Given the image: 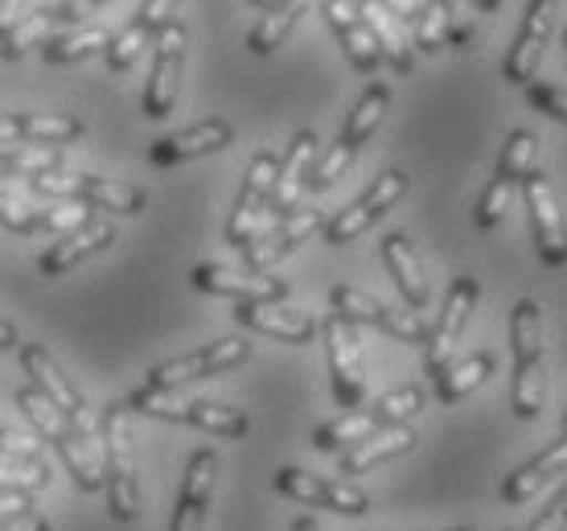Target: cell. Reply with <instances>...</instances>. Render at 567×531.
Segmentation results:
<instances>
[{
    "label": "cell",
    "mask_w": 567,
    "mask_h": 531,
    "mask_svg": "<svg viewBox=\"0 0 567 531\" xmlns=\"http://www.w3.org/2000/svg\"><path fill=\"white\" fill-rule=\"evenodd\" d=\"M124 404H128V412H144V417L169 420V425H189V429L214 432V437H227V441H243L251 432V417L235 404L185 400V396L156 388H136Z\"/></svg>",
    "instance_id": "obj_4"
},
{
    "label": "cell",
    "mask_w": 567,
    "mask_h": 531,
    "mask_svg": "<svg viewBox=\"0 0 567 531\" xmlns=\"http://www.w3.org/2000/svg\"><path fill=\"white\" fill-rule=\"evenodd\" d=\"M329 305H333V314L341 321H350V326H374V330H383L386 338H399V343H427V326L420 321V314L412 309H399V305H383L374 302L370 293L354 285H338L329 288Z\"/></svg>",
    "instance_id": "obj_11"
},
{
    "label": "cell",
    "mask_w": 567,
    "mask_h": 531,
    "mask_svg": "<svg viewBox=\"0 0 567 531\" xmlns=\"http://www.w3.org/2000/svg\"><path fill=\"white\" fill-rule=\"evenodd\" d=\"M33 511L29 503V494H0V523H9V519H21Z\"/></svg>",
    "instance_id": "obj_48"
},
{
    "label": "cell",
    "mask_w": 567,
    "mask_h": 531,
    "mask_svg": "<svg viewBox=\"0 0 567 531\" xmlns=\"http://www.w3.org/2000/svg\"><path fill=\"white\" fill-rule=\"evenodd\" d=\"M386 108H391V86H386V83H367V91L358 95L354 112H350V120H346V129L338 132L333 149H329L321 161H312V173H309V190H312V194L329 190L341 177V173L350 170V161L362 153V144H367L374 132L383 129Z\"/></svg>",
    "instance_id": "obj_5"
},
{
    "label": "cell",
    "mask_w": 567,
    "mask_h": 531,
    "mask_svg": "<svg viewBox=\"0 0 567 531\" xmlns=\"http://www.w3.org/2000/svg\"><path fill=\"white\" fill-rule=\"evenodd\" d=\"M494 371H497V362L489 350H477V355H468V359H461V362H449V371L436 375V404L453 408V404H461L465 396H473L482 384H489Z\"/></svg>",
    "instance_id": "obj_31"
},
{
    "label": "cell",
    "mask_w": 567,
    "mask_h": 531,
    "mask_svg": "<svg viewBox=\"0 0 567 531\" xmlns=\"http://www.w3.org/2000/svg\"><path fill=\"white\" fill-rule=\"evenodd\" d=\"M412 25H415V38H412L415 50H424V54L444 50V38H449V25H453V9H449V0H424Z\"/></svg>",
    "instance_id": "obj_37"
},
{
    "label": "cell",
    "mask_w": 567,
    "mask_h": 531,
    "mask_svg": "<svg viewBox=\"0 0 567 531\" xmlns=\"http://www.w3.org/2000/svg\"><path fill=\"white\" fill-rule=\"evenodd\" d=\"M0 227L13 231V235H42V211L0 190Z\"/></svg>",
    "instance_id": "obj_42"
},
{
    "label": "cell",
    "mask_w": 567,
    "mask_h": 531,
    "mask_svg": "<svg viewBox=\"0 0 567 531\" xmlns=\"http://www.w3.org/2000/svg\"><path fill=\"white\" fill-rule=\"evenodd\" d=\"M535 161H539V136L530 129H514L506 149H502V161H497V173L511 177L514 186H523L526 177L535 173Z\"/></svg>",
    "instance_id": "obj_36"
},
{
    "label": "cell",
    "mask_w": 567,
    "mask_h": 531,
    "mask_svg": "<svg viewBox=\"0 0 567 531\" xmlns=\"http://www.w3.org/2000/svg\"><path fill=\"white\" fill-rule=\"evenodd\" d=\"M83 136V124L71 115H38V112H13L0 115V149H45V144H74Z\"/></svg>",
    "instance_id": "obj_23"
},
{
    "label": "cell",
    "mask_w": 567,
    "mask_h": 531,
    "mask_svg": "<svg viewBox=\"0 0 567 531\" xmlns=\"http://www.w3.org/2000/svg\"><path fill=\"white\" fill-rule=\"evenodd\" d=\"M526 194V223H530V239L539 247V259L547 268H564L567 244H564V218H559V202L547 173H530L523 182Z\"/></svg>",
    "instance_id": "obj_17"
},
{
    "label": "cell",
    "mask_w": 567,
    "mask_h": 531,
    "mask_svg": "<svg viewBox=\"0 0 567 531\" xmlns=\"http://www.w3.org/2000/svg\"><path fill=\"white\" fill-rule=\"evenodd\" d=\"M54 29H58L54 4H50V9H29V13L0 38V58H9V62H13V58H25L38 42H50Z\"/></svg>",
    "instance_id": "obj_35"
},
{
    "label": "cell",
    "mask_w": 567,
    "mask_h": 531,
    "mask_svg": "<svg viewBox=\"0 0 567 531\" xmlns=\"http://www.w3.org/2000/svg\"><path fill=\"white\" fill-rule=\"evenodd\" d=\"M25 4H29V0H0V38H4V33H9V29H13L17 21L29 13Z\"/></svg>",
    "instance_id": "obj_49"
},
{
    "label": "cell",
    "mask_w": 567,
    "mask_h": 531,
    "mask_svg": "<svg viewBox=\"0 0 567 531\" xmlns=\"http://www.w3.org/2000/svg\"><path fill=\"white\" fill-rule=\"evenodd\" d=\"M189 285L210 297H230V302H271L280 305L288 297V280L271 273H247V268H227V264H198L189 273Z\"/></svg>",
    "instance_id": "obj_18"
},
{
    "label": "cell",
    "mask_w": 567,
    "mask_h": 531,
    "mask_svg": "<svg viewBox=\"0 0 567 531\" xmlns=\"http://www.w3.org/2000/svg\"><path fill=\"white\" fill-rule=\"evenodd\" d=\"M453 531H473V528H453Z\"/></svg>",
    "instance_id": "obj_57"
},
{
    "label": "cell",
    "mask_w": 567,
    "mask_h": 531,
    "mask_svg": "<svg viewBox=\"0 0 567 531\" xmlns=\"http://www.w3.org/2000/svg\"><path fill=\"white\" fill-rule=\"evenodd\" d=\"M21 371L29 375V388L38 391L42 400H50L62 412V417L71 420V429L83 437L86 446L95 449V453H103V441H100V425H95V417H91V408L83 404V396L71 388V379L62 375V367L54 362V355L45 350V346L29 343L21 346Z\"/></svg>",
    "instance_id": "obj_7"
},
{
    "label": "cell",
    "mask_w": 567,
    "mask_h": 531,
    "mask_svg": "<svg viewBox=\"0 0 567 531\" xmlns=\"http://www.w3.org/2000/svg\"><path fill=\"white\" fill-rule=\"evenodd\" d=\"M564 515H567V507H564V494H559V499H551V503H547V511H543V515L530 519V528H526V531H564Z\"/></svg>",
    "instance_id": "obj_47"
},
{
    "label": "cell",
    "mask_w": 567,
    "mask_h": 531,
    "mask_svg": "<svg viewBox=\"0 0 567 531\" xmlns=\"http://www.w3.org/2000/svg\"><path fill=\"white\" fill-rule=\"evenodd\" d=\"M564 466H567V446L564 441H555V446L543 449L539 458L523 461V466L502 482V490H497V494H502V503L506 507L530 503L547 482H555V478L564 474Z\"/></svg>",
    "instance_id": "obj_29"
},
{
    "label": "cell",
    "mask_w": 567,
    "mask_h": 531,
    "mask_svg": "<svg viewBox=\"0 0 567 531\" xmlns=\"http://www.w3.org/2000/svg\"><path fill=\"white\" fill-rule=\"evenodd\" d=\"M354 9H358V17L367 21L370 38H374V45H379L383 62H391L395 74H412L415 71L412 42L403 38V29H399V21L391 17V9H386L383 0H354Z\"/></svg>",
    "instance_id": "obj_30"
},
{
    "label": "cell",
    "mask_w": 567,
    "mask_h": 531,
    "mask_svg": "<svg viewBox=\"0 0 567 531\" xmlns=\"http://www.w3.org/2000/svg\"><path fill=\"white\" fill-rule=\"evenodd\" d=\"M0 350H17V330L9 321H0Z\"/></svg>",
    "instance_id": "obj_52"
},
{
    "label": "cell",
    "mask_w": 567,
    "mask_h": 531,
    "mask_svg": "<svg viewBox=\"0 0 567 531\" xmlns=\"http://www.w3.org/2000/svg\"><path fill=\"white\" fill-rule=\"evenodd\" d=\"M144 45H148V38L141 33V25L132 21L128 29H120V33H112V42H107V71L112 74H124V71H132L136 67V58L144 54Z\"/></svg>",
    "instance_id": "obj_41"
},
{
    "label": "cell",
    "mask_w": 567,
    "mask_h": 531,
    "mask_svg": "<svg viewBox=\"0 0 567 531\" xmlns=\"http://www.w3.org/2000/svg\"><path fill=\"white\" fill-rule=\"evenodd\" d=\"M321 9H326L329 29L338 33V42H341V50H346V58H350V67H354L358 74L383 71V54H379V45L370 38L367 21L358 17L354 0H326Z\"/></svg>",
    "instance_id": "obj_25"
},
{
    "label": "cell",
    "mask_w": 567,
    "mask_h": 531,
    "mask_svg": "<svg viewBox=\"0 0 567 531\" xmlns=\"http://www.w3.org/2000/svg\"><path fill=\"white\" fill-rule=\"evenodd\" d=\"M292 531H321V523H317L312 515H297L292 519Z\"/></svg>",
    "instance_id": "obj_53"
},
{
    "label": "cell",
    "mask_w": 567,
    "mask_h": 531,
    "mask_svg": "<svg viewBox=\"0 0 567 531\" xmlns=\"http://www.w3.org/2000/svg\"><path fill=\"white\" fill-rule=\"evenodd\" d=\"M153 42H156V54H153L148 86H144V115L148 120H169L173 103H177V86H182V67H185V25L173 17Z\"/></svg>",
    "instance_id": "obj_14"
},
{
    "label": "cell",
    "mask_w": 567,
    "mask_h": 531,
    "mask_svg": "<svg viewBox=\"0 0 567 531\" xmlns=\"http://www.w3.org/2000/svg\"><path fill=\"white\" fill-rule=\"evenodd\" d=\"M107 0H62V4H54V17H58V25H66L74 29L83 17H91L95 9H103Z\"/></svg>",
    "instance_id": "obj_46"
},
{
    "label": "cell",
    "mask_w": 567,
    "mask_h": 531,
    "mask_svg": "<svg viewBox=\"0 0 567 531\" xmlns=\"http://www.w3.org/2000/svg\"><path fill=\"white\" fill-rule=\"evenodd\" d=\"M514 343V412L535 420L547 404V343H543V305L535 297L514 302L511 309Z\"/></svg>",
    "instance_id": "obj_2"
},
{
    "label": "cell",
    "mask_w": 567,
    "mask_h": 531,
    "mask_svg": "<svg viewBox=\"0 0 567 531\" xmlns=\"http://www.w3.org/2000/svg\"><path fill=\"white\" fill-rule=\"evenodd\" d=\"M468 38H473V29H468V25H456V21H453V25H449V38H444V45H453V50H465Z\"/></svg>",
    "instance_id": "obj_51"
},
{
    "label": "cell",
    "mask_w": 567,
    "mask_h": 531,
    "mask_svg": "<svg viewBox=\"0 0 567 531\" xmlns=\"http://www.w3.org/2000/svg\"><path fill=\"white\" fill-rule=\"evenodd\" d=\"M408 194V173L403 170H386L374 177V186L367 190V194H358L346 211H338L333 218H326V227H321V235H326V244L333 247H346L354 244V239H362L379 218L391 211V206H399V198Z\"/></svg>",
    "instance_id": "obj_10"
},
{
    "label": "cell",
    "mask_w": 567,
    "mask_h": 531,
    "mask_svg": "<svg viewBox=\"0 0 567 531\" xmlns=\"http://www.w3.org/2000/svg\"><path fill=\"white\" fill-rule=\"evenodd\" d=\"M173 9H177V0H144L141 13H136V25H141V33L153 42L161 29L173 21Z\"/></svg>",
    "instance_id": "obj_45"
},
{
    "label": "cell",
    "mask_w": 567,
    "mask_h": 531,
    "mask_svg": "<svg viewBox=\"0 0 567 531\" xmlns=\"http://www.w3.org/2000/svg\"><path fill=\"white\" fill-rule=\"evenodd\" d=\"M321 227H326V215L312 211V206L280 218L276 227L259 231L256 239L243 247V268H247V273H268L276 259H284L288 252H297V247L305 244V239H312Z\"/></svg>",
    "instance_id": "obj_19"
},
{
    "label": "cell",
    "mask_w": 567,
    "mask_h": 531,
    "mask_svg": "<svg viewBox=\"0 0 567 531\" xmlns=\"http://www.w3.org/2000/svg\"><path fill=\"white\" fill-rule=\"evenodd\" d=\"M482 297V285L473 280V276H456L453 288H449V297L440 305V317L436 326H427V355H424V367L427 375H444L449 371V362H456V346L465 338V326H468V314H473V305Z\"/></svg>",
    "instance_id": "obj_12"
},
{
    "label": "cell",
    "mask_w": 567,
    "mask_h": 531,
    "mask_svg": "<svg viewBox=\"0 0 567 531\" xmlns=\"http://www.w3.org/2000/svg\"><path fill=\"white\" fill-rule=\"evenodd\" d=\"M555 21H559L555 0H526V17H523V29H518V42L511 45L506 67H502V74H506V83L511 86H526L535 74H539L547 42L555 38Z\"/></svg>",
    "instance_id": "obj_15"
},
{
    "label": "cell",
    "mask_w": 567,
    "mask_h": 531,
    "mask_svg": "<svg viewBox=\"0 0 567 531\" xmlns=\"http://www.w3.org/2000/svg\"><path fill=\"white\" fill-rule=\"evenodd\" d=\"M86 218H91V211L86 206H50V211H42V235H66V231L83 227Z\"/></svg>",
    "instance_id": "obj_44"
},
{
    "label": "cell",
    "mask_w": 567,
    "mask_h": 531,
    "mask_svg": "<svg viewBox=\"0 0 567 531\" xmlns=\"http://www.w3.org/2000/svg\"><path fill=\"white\" fill-rule=\"evenodd\" d=\"M473 9H482V13H497L502 9V0H468Z\"/></svg>",
    "instance_id": "obj_54"
},
{
    "label": "cell",
    "mask_w": 567,
    "mask_h": 531,
    "mask_svg": "<svg viewBox=\"0 0 567 531\" xmlns=\"http://www.w3.org/2000/svg\"><path fill=\"white\" fill-rule=\"evenodd\" d=\"M412 446H415V429H412V425H386V429L362 437L358 446L341 449V474H346V478L370 474V470L386 466V461L399 458V453H408Z\"/></svg>",
    "instance_id": "obj_28"
},
{
    "label": "cell",
    "mask_w": 567,
    "mask_h": 531,
    "mask_svg": "<svg viewBox=\"0 0 567 531\" xmlns=\"http://www.w3.org/2000/svg\"><path fill=\"white\" fill-rule=\"evenodd\" d=\"M0 531H50V523H45L38 511H29V515H21V519H9V523H0Z\"/></svg>",
    "instance_id": "obj_50"
},
{
    "label": "cell",
    "mask_w": 567,
    "mask_h": 531,
    "mask_svg": "<svg viewBox=\"0 0 567 531\" xmlns=\"http://www.w3.org/2000/svg\"><path fill=\"white\" fill-rule=\"evenodd\" d=\"M112 42V29L107 25H83V29H66L62 38H50L42 45V58L50 67H66V62H83L91 54H103Z\"/></svg>",
    "instance_id": "obj_33"
},
{
    "label": "cell",
    "mask_w": 567,
    "mask_h": 531,
    "mask_svg": "<svg viewBox=\"0 0 567 531\" xmlns=\"http://www.w3.org/2000/svg\"><path fill=\"white\" fill-rule=\"evenodd\" d=\"M523 91H526V103H530V108H539V112L547 115V120H555V124H564V120H567L564 91H559V86L539 83V79H530V83H526Z\"/></svg>",
    "instance_id": "obj_43"
},
{
    "label": "cell",
    "mask_w": 567,
    "mask_h": 531,
    "mask_svg": "<svg viewBox=\"0 0 567 531\" xmlns=\"http://www.w3.org/2000/svg\"><path fill=\"white\" fill-rule=\"evenodd\" d=\"M420 404H424V391L420 388H399V391H386L383 400L370 408V417L379 420V429H386V425H408L420 412Z\"/></svg>",
    "instance_id": "obj_40"
},
{
    "label": "cell",
    "mask_w": 567,
    "mask_h": 531,
    "mask_svg": "<svg viewBox=\"0 0 567 531\" xmlns=\"http://www.w3.org/2000/svg\"><path fill=\"white\" fill-rule=\"evenodd\" d=\"M103 494L115 523H136L141 519V482H136V446H132V412L124 400H115L103 412Z\"/></svg>",
    "instance_id": "obj_1"
},
{
    "label": "cell",
    "mask_w": 567,
    "mask_h": 531,
    "mask_svg": "<svg viewBox=\"0 0 567 531\" xmlns=\"http://www.w3.org/2000/svg\"><path fill=\"white\" fill-rule=\"evenodd\" d=\"M62 170V157L50 149H0V177H21V173H45Z\"/></svg>",
    "instance_id": "obj_39"
},
{
    "label": "cell",
    "mask_w": 567,
    "mask_h": 531,
    "mask_svg": "<svg viewBox=\"0 0 567 531\" xmlns=\"http://www.w3.org/2000/svg\"><path fill=\"white\" fill-rule=\"evenodd\" d=\"M370 432H379V420L370 417V408H354V412H341L338 420H326L321 429L312 432V446L321 453H341V449L358 446Z\"/></svg>",
    "instance_id": "obj_34"
},
{
    "label": "cell",
    "mask_w": 567,
    "mask_h": 531,
    "mask_svg": "<svg viewBox=\"0 0 567 531\" xmlns=\"http://www.w3.org/2000/svg\"><path fill=\"white\" fill-rule=\"evenodd\" d=\"M50 482L45 461H17L0 453V494H38Z\"/></svg>",
    "instance_id": "obj_38"
},
{
    "label": "cell",
    "mask_w": 567,
    "mask_h": 531,
    "mask_svg": "<svg viewBox=\"0 0 567 531\" xmlns=\"http://www.w3.org/2000/svg\"><path fill=\"white\" fill-rule=\"evenodd\" d=\"M276 490H280L284 499H292V503L338 511V515H367L370 511V499L362 490L333 482V478H317L309 470H297V466H280L276 470Z\"/></svg>",
    "instance_id": "obj_16"
},
{
    "label": "cell",
    "mask_w": 567,
    "mask_h": 531,
    "mask_svg": "<svg viewBox=\"0 0 567 531\" xmlns=\"http://www.w3.org/2000/svg\"><path fill=\"white\" fill-rule=\"evenodd\" d=\"M317 132H297L292 144H288V153L280 157V173H276V190H271V215L276 218H288L300 211V190L309 186V173H312V161H317Z\"/></svg>",
    "instance_id": "obj_22"
},
{
    "label": "cell",
    "mask_w": 567,
    "mask_h": 531,
    "mask_svg": "<svg viewBox=\"0 0 567 531\" xmlns=\"http://www.w3.org/2000/svg\"><path fill=\"white\" fill-rule=\"evenodd\" d=\"M251 359V338H223V343H210L194 350V355H182V359L173 362H156L148 379H144V388H156V391H177V388H189V384H198V379H210V375H223V371H235L239 362Z\"/></svg>",
    "instance_id": "obj_8"
},
{
    "label": "cell",
    "mask_w": 567,
    "mask_h": 531,
    "mask_svg": "<svg viewBox=\"0 0 567 531\" xmlns=\"http://www.w3.org/2000/svg\"><path fill=\"white\" fill-rule=\"evenodd\" d=\"M383 259H386V273H391V280H395V288H399V297H403V305H408L412 314H420V309L432 302V288H427L424 259H420V252L412 247V239H408L403 231L386 235Z\"/></svg>",
    "instance_id": "obj_27"
},
{
    "label": "cell",
    "mask_w": 567,
    "mask_h": 531,
    "mask_svg": "<svg viewBox=\"0 0 567 531\" xmlns=\"http://www.w3.org/2000/svg\"><path fill=\"white\" fill-rule=\"evenodd\" d=\"M0 453H4V429H0Z\"/></svg>",
    "instance_id": "obj_56"
},
{
    "label": "cell",
    "mask_w": 567,
    "mask_h": 531,
    "mask_svg": "<svg viewBox=\"0 0 567 531\" xmlns=\"http://www.w3.org/2000/svg\"><path fill=\"white\" fill-rule=\"evenodd\" d=\"M115 239V227L107 223V218H86L83 227L66 231V235H58L54 247L45 252L42 259H38V273L42 276H62L71 273L74 264H83V259H91L95 252H103V247Z\"/></svg>",
    "instance_id": "obj_26"
},
{
    "label": "cell",
    "mask_w": 567,
    "mask_h": 531,
    "mask_svg": "<svg viewBox=\"0 0 567 531\" xmlns=\"http://www.w3.org/2000/svg\"><path fill=\"white\" fill-rule=\"evenodd\" d=\"M29 190L38 198H66L79 202V206H103L112 215H141L144 211V190L124 186V182H112V177H100V173H71V170H45L29 177Z\"/></svg>",
    "instance_id": "obj_6"
},
{
    "label": "cell",
    "mask_w": 567,
    "mask_h": 531,
    "mask_svg": "<svg viewBox=\"0 0 567 531\" xmlns=\"http://www.w3.org/2000/svg\"><path fill=\"white\" fill-rule=\"evenodd\" d=\"M309 9H312V0H271L268 9H264V21L247 33L251 54H271V50L297 29V21L309 13Z\"/></svg>",
    "instance_id": "obj_32"
},
{
    "label": "cell",
    "mask_w": 567,
    "mask_h": 531,
    "mask_svg": "<svg viewBox=\"0 0 567 531\" xmlns=\"http://www.w3.org/2000/svg\"><path fill=\"white\" fill-rule=\"evenodd\" d=\"M214 482H218V453H214V449H198V453L189 458V470H185V482H182V494H177V507H173L169 531H202L206 528Z\"/></svg>",
    "instance_id": "obj_21"
},
{
    "label": "cell",
    "mask_w": 567,
    "mask_h": 531,
    "mask_svg": "<svg viewBox=\"0 0 567 531\" xmlns=\"http://www.w3.org/2000/svg\"><path fill=\"white\" fill-rule=\"evenodd\" d=\"M247 4H256V9H268L271 0H247Z\"/></svg>",
    "instance_id": "obj_55"
},
{
    "label": "cell",
    "mask_w": 567,
    "mask_h": 531,
    "mask_svg": "<svg viewBox=\"0 0 567 531\" xmlns=\"http://www.w3.org/2000/svg\"><path fill=\"white\" fill-rule=\"evenodd\" d=\"M235 321L247 326L256 334H268V338H280V343L305 346L317 338V321L309 314H297L288 305H271V302H235Z\"/></svg>",
    "instance_id": "obj_24"
},
{
    "label": "cell",
    "mask_w": 567,
    "mask_h": 531,
    "mask_svg": "<svg viewBox=\"0 0 567 531\" xmlns=\"http://www.w3.org/2000/svg\"><path fill=\"white\" fill-rule=\"evenodd\" d=\"M276 173H280V157L276 153H259L251 161V170L243 177V190L235 198V211L227 218V244L230 247H247L264 231V218H268L271 206V190H276Z\"/></svg>",
    "instance_id": "obj_13"
},
{
    "label": "cell",
    "mask_w": 567,
    "mask_h": 531,
    "mask_svg": "<svg viewBox=\"0 0 567 531\" xmlns=\"http://www.w3.org/2000/svg\"><path fill=\"white\" fill-rule=\"evenodd\" d=\"M13 404L25 412V420L38 429V441L42 446H50L62 458V466L71 470V478L79 482V487L86 490V494H100L103 490V466H100V453L86 446L83 437L71 429V420L58 412L54 404L42 400L33 388H17Z\"/></svg>",
    "instance_id": "obj_3"
},
{
    "label": "cell",
    "mask_w": 567,
    "mask_h": 531,
    "mask_svg": "<svg viewBox=\"0 0 567 531\" xmlns=\"http://www.w3.org/2000/svg\"><path fill=\"white\" fill-rule=\"evenodd\" d=\"M230 141H235L230 120H223V115H210V120H202V124H189V129L173 132V136H161V141H153V149H148V161H153L156 170H173V165H182V161L218 153V149H227Z\"/></svg>",
    "instance_id": "obj_20"
},
{
    "label": "cell",
    "mask_w": 567,
    "mask_h": 531,
    "mask_svg": "<svg viewBox=\"0 0 567 531\" xmlns=\"http://www.w3.org/2000/svg\"><path fill=\"white\" fill-rule=\"evenodd\" d=\"M317 334L326 338V359H329V384H333V404L341 412H354L367 404V362L358 350L354 326L341 321L338 314H329L326 326H317Z\"/></svg>",
    "instance_id": "obj_9"
}]
</instances>
